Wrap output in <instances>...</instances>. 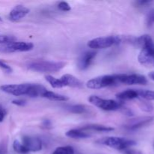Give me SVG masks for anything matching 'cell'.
<instances>
[{
    "label": "cell",
    "instance_id": "ba28073f",
    "mask_svg": "<svg viewBox=\"0 0 154 154\" xmlns=\"http://www.w3.org/2000/svg\"><path fill=\"white\" fill-rule=\"evenodd\" d=\"M117 80L119 84H124L127 85H135V84H141L144 85L147 83V80L144 75L138 74H120L117 75Z\"/></svg>",
    "mask_w": 154,
    "mask_h": 154
},
{
    "label": "cell",
    "instance_id": "d4e9b609",
    "mask_svg": "<svg viewBox=\"0 0 154 154\" xmlns=\"http://www.w3.org/2000/svg\"><path fill=\"white\" fill-rule=\"evenodd\" d=\"M16 38L13 35H0V45H7V44L16 42Z\"/></svg>",
    "mask_w": 154,
    "mask_h": 154
},
{
    "label": "cell",
    "instance_id": "f546056e",
    "mask_svg": "<svg viewBox=\"0 0 154 154\" xmlns=\"http://www.w3.org/2000/svg\"><path fill=\"white\" fill-rule=\"evenodd\" d=\"M122 152H123L124 154H142L141 153V152L139 151V150H132V149H129V148L125 149V150H122Z\"/></svg>",
    "mask_w": 154,
    "mask_h": 154
},
{
    "label": "cell",
    "instance_id": "4dcf8cb0",
    "mask_svg": "<svg viewBox=\"0 0 154 154\" xmlns=\"http://www.w3.org/2000/svg\"><path fill=\"white\" fill-rule=\"evenodd\" d=\"M26 101L23 100V99H15V100L12 101V104L14 105H18V106H24L26 105Z\"/></svg>",
    "mask_w": 154,
    "mask_h": 154
},
{
    "label": "cell",
    "instance_id": "5bb4252c",
    "mask_svg": "<svg viewBox=\"0 0 154 154\" xmlns=\"http://www.w3.org/2000/svg\"><path fill=\"white\" fill-rule=\"evenodd\" d=\"M60 79L64 87H73V88H82L83 87V83L76 77L72 75L66 74V75H63Z\"/></svg>",
    "mask_w": 154,
    "mask_h": 154
},
{
    "label": "cell",
    "instance_id": "e0dca14e",
    "mask_svg": "<svg viewBox=\"0 0 154 154\" xmlns=\"http://www.w3.org/2000/svg\"><path fill=\"white\" fill-rule=\"evenodd\" d=\"M66 135L69 138H75V139H84V138H87L90 137V135L88 133L84 132L81 129H71V130L68 131L66 132Z\"/></svg>",
    "mask_w": 154,
    "mask_h": 154
},
{
    "label": "cell",
    "instance_id": "7402d4cb",
    "mask_svg": "<svg viewBox=\"0 0 154 154\" xmlns=\"http://www.w3.org/2000/svg\"><path fill=\"white\" fill-rule=\"evenodd\" d=\"M138 97H141L145 100H154V91L147 90H137Z\"/></svg>",
    "mask_w": 154,
    "mask_h": 154
},
{
    "label": "cell",
    "instance_id": "7a4b0ae2",
    "mask_svg": "<svg viewBox=\"0 0 154 154\" xmlns=\"http://www.w3.org/2000/svg\"><path fill=\"white\" fill-rule=\"evenodd\" d=\"M66 66V63L63 62L53 61H33L27 65V68L33 72L48 73L56 72L63 69Z\"/></svg>",
    "mask_w": 154,
    "mask_h": 154
},
{
    "label": "cell",
    "instance_id": "f1b7e54d",
    "mask_svg": "<svg viewBox=\"0 0 154 154\" xmlns=\"http://www.w3.org/2000/svg\"><path fill=\"white\" fill-rule=\"evenodd\" d=\"M154 23V10L150 11L147 16V23L148 26H151Z\"/></svg>",
    "mask_w": 154,
    "mask_h": 154
},
{
    "label": "cell",
    "instance_id": "836d02e7",
    "mask_svg": "<svg viewBox=\"0 0 154 154\" xmlns=\"http://www.w3.org/2000/svg\"><path fill=\"white\" fill-rule=\"evenodd\" d=\"M150 2V1H139L138 2V4H139L140 5H147Z\"/></svg>",
    "mask_w": 154,
    "mask_h": 154
},
{
    "label": "cell",
    "instance_id": "9c48e42d",
    "mask_svg": "<svg viewBox=\"0 0 154 154\" xmlns=\"http://www.w3.org/2000/svg\"><path fill=\"white\" fill-rule=\"evenodd\" d=\"M30 84H5L0 87V90L8 94L13 95L15 96L26 95Z\"/></svg>",
    "mask_w": 154,
    "mask_h": 154
},
{
    "label": "cell",
    "instance_id": "8fae6325",
    "mask_svg": "<svg viewBox=\"0 0 154 154\" xmlns=\"http://www.w3.org/2000/svg\"><path fill=\"white\" fill-rule=\"evenodd\" d=\"M153 117H140L129 120L124 125V127L129 130H136L147 126L153 120Z\"/></svg>",
    "mask_w": 154,
    "mask_h": 154
},
{
    "label": "cell",
    "instance_id": "e575fe53",
    "mask_svg": "<svg viewBox=\"0 0 154 154\" xmlns=\"http://www.w3.org/2000/svg\"><path fill=\"white\" fill-rule=\"evenodd\" d=\"M148 76H149V78H150V79L154 81V71H153V72H150V73H149V75H148Z\"/></svg>",
    "mask_w": 154,
    "mask_h": 154
},
{
    "label": "cell",
    "instance_id": "4fadbf2b",
    "mask_svg": "<svg viewBox=\"0 0 154 154\" xmlns=\"http://www.w3.org/2000/svg\"><path fill=\"white\" fill-rule=\"evenodd\" d=\"M29 13V9L21 5L15 6L9 13V19L12 21H18L25 17Z\"/></svg>",
    "mask_w": 154,
    "mask_h": 154
},
{
    "label": "cell",
    "instance_id": "5b68a950",
    "mask_svg": "<svg viewBox=\"0 0 154 154\" xmlns=\"http://www.w3.org/2000/svg\"><path fill=\"white\" fill-rule=\"evenodd\" d=\"M89 102L100 109L107 111H117L121 109L123 103L112 99H104L97 96H91L88 99Z\"/></svg>",
    "mask_w": 154,
    "mask_h": 154
},
{
    "label": "cell",
    "instance_id": "277c9868",
    "mask_svg": "<svg viewBox=\"0 0 154 154\" xmlns=\"http://www.w3.org/2000/svg\"><path fill=\"white\" fill-rule=\"evenodd\" d=\"M96 142L102 145L108 146L111 148L121 150V151L136 144V142L133 140L126 139V138H120V137H107V138L99 140Z\"/></svg>",
    "mask_w": 154,
    "mask_h": 154
},
{
    "label": "cell",
    "instance_id": "d590c367",
    "mask_svg": "<svg viewBox=\"0 0 154 154\" xmlns=\"http://www.w3.org/2000/svg\"><path fill=\"white\" fill-rule=\"evenodd\" d=\"M0 154H5V152L2 149L0 148Z\"/></svg>",
    "mask_w": 154,
    "mask_h": 154
},
{
    "label": "cell",
    "instance_id": "9a60e30c",
    "mask_svg": "<svg viewBox=\"0 0 154 154\" xmlns=\"http://www.w3.org/2000/svg\"><path fill=\"white\" fill-rule=\"evenodd\" d=\"M47 89L44 86L38 84H30L29 89L27 92L26 96L32 98L43 97L44 94L47 91Z\"/></svg>",
    "mask_w": 154,
    "mask_h": 154
},
{
    "label": "cell",
    "instance_id": "83f0119b",
    "mask_svg": "<svg viewBox=\"0 0 154 154\" xmlns=\"http://www.w3.org/2000/svg\"><path fill=\"white\" fill-rule=\"evenodd\" d=\"M0 69H2L3 71L7 72V73H11L12 72L11 68L1 60H0Z\"/></svg>",
    "mask_w": 154,
    "mask_h": 154
},
{
    "label": "cell",
    "instance_id": "d6986e66",
    "mask_svg": "<svg viewBox=\"0 0 154 154\" xmlns=\"http://www.w3.org/2000/svg\"><path fill=\"white\" fill-rule=\"evenodd\" d=\"M43 97L50 99V100L58 101V102H66V101H68L69 99V98L68 96H63V95L61 94H58V93L49 91V90H47L45 92Z\"/></svg>",
    "mask_w": 154,
    "mask_h": 154
},
{
    "label": "cell",
    "instance_id": "8992f818",
    "mask_svg": "<svg viewBox=\"0 0 154 154\" xmlns=\"http://www.w3.org/2000/svg\"><path fill=\"white\" fill-rule=\"evenodd\" d=\"M121 42L118 36H106L92 39L87 43V45L92 49H105L114 45H118Z\"/></svg>",
    "mask_w": 154,
    "mask_h": 154
},
{
    "label": "cell",
    "instance_id": "8d00e7d4",
    "mask_svg": "<svg viewBox=\"0 0 154 154\" xmlns=\"http://www.w3.org/2000/svg\"><path fill=\"white\" fill-rule=\"evenodd\" d=\"M2 20V19H1V17H0V21H1Z\"/></svg>",
    "mask_w": 154,
    "mask_h": 154
},
{
    "label": "cell",
    "instance_id": "1f68e13d",
    "mask_svg": "<svg viewBox=\"0 0 154 154\" xmlns=\"http://www.w3.org/2000/svg\"><path fill=\"white\" fill-rule=\"evenodd\" d=\"M6 116V111L2 105H0V123L4 120Z\"/></svg>",
    "mask_w": 154,
    "mask_h": 154
},
{
    "label": "cell",
    "instance_id": "7c38bea8",
    "mask_svg": "<svg viewBox=\"0 0 154 154\" xmlns=\"http://www.w3.org/2000/svg\"><path fill=\"white\" fill-rule=\"evenodd\" d=\"M97 53L96 51H86L83 53L78 60V67L81 70H86L91 64Z\"/></svg>",
    "mask_w": 154,
    "mask_h": 154
},
{
    "label": "cell",
    "instance_id": "52a82bcc",
    "mask_svg": "<svg viewBox=\"0 0 154 154\" xmlns=\"http://www.w3.org/2000/svg\"><path fill=\"white\" fill-rule=\"evenodd\" d=\"M34 45L31 42H14L11 43L4 45L0 48V51L6 53L14 52H26L33 49Z\"/></svg>",
    "mask_w": 154,
    "mask_h": 154
},
{
    "label": "cell",
    "instance_id": "4316f807",
    "mask_svg": "<svg viewBox=\"0 0 154 154\" xmlns=\"http://www.w3.org/2000/svg\"><path fill=\"white\" fill-rule=\"evenodd\" d=\"M58 8L63 11H69L71 10L70 5L66 2H61L59 3Z\"/></svg>",
    "mask_w": 154,
    "mask_h": 154
},
{
    "label": "cell",
    "instance_id": "2e32d148",
    "mask_svg": "<svg viewBox=\"0 0 154 154\" xmlns=\"http://www.w3.org/2000/svg\"><path fill=\"white\" fill-rule=\"evenodd\" d=\"M117 98L121 101L131 100V99H137L138 97V90H126L123 92L117 93Z\"/></svg>",
    "mask_w": 154,
    "mask_h": 154
},
{
    "label": "cell",
    "instance_id": "30bf717a",
    "mask_svg": "<svg viewBox=\"0 0 154 154\" xmlns=\"http://www.w3.org/2000/svg\"><path fill=\"white\" fill-rule=\"evenodd\" d=\"M20 142L29 153L38 152L42 149V141L37 137L25 135L22 138Z\"/></svg>",
    "mask_w": 154,
    "mask_h": 154
},
{
    "label": "cell",
    "instance_id": "ffe728a7",
    "mask_svg": "<svg viewBox=\"0 0 154 154\" xmlns=\"http://www.w3.org/2000/svg\"><path fill=\"white\" fill-rule=\"evenodd\" d=\"M45 79L51 84V87H54V88H63V87H64V85H63L61 79L56 78L54 77L51 76V75H46Z\"/></svg>",
    "mask_w": 154,
    "mask_h": 154
},
{
    "label": "cell",
    "instance_id": "484cf974",
    "mask_svg": "<svg viewBox=\"0 0 154 154\" xmlns=\"http://www.w3.org/2000/svg\"><path fill=\"white\" fill-rule=\"evenodd\" d=\"M140 108H141L142 111H145V112H150V111H153V105H151L148 102H144V101H141L140 102Z\"/></svg>",
    "mask_w": 154,
    "mask_h": 154
},
{
    "label": "cell",
    "instance_id": "3957f363",
    "mask_svg": "<svg viewBox=\"0 0 154 154\" xmlns=\"http://www.w3.org/2000/svg\"><path fill=\"white\" fill-rule=\"evenodd\" d=\"M117 84H119L117 75H108L92 78L90 81H87V87L89 89L99 90V89L105 88V87L116 86Z\"/></svg>",
    "mask_w": 154,
    "mask_h": 154
},
{
    "label": "cell",
    "instance_id": "6da1fadb",
    "mask_svg": "<svg viewBox=\"0 0 154 154\" xmlns=\"http://www.w3.org/2000/svg\"><path fill=\"white\" fill-rule=\"evenodd\" d=\"M134 44L141 48L138 56L140 64L145 67L154 66V42L149 35H143L134 41Z\"/></svg>",
    "mask_w": 154,
    "mask_h": 154
},
{
    "label": "cell",
    "instance_id": "603a6c76",
    "mask_svg": "<svg viewBox=\"0 0 154 154\" xmlns=\"http://www.w3.org/2000/svg\"><path fill=\"white\" fill-rule=\"evenodd\" d=\"M52 154H75V150L71 146L59 147L54 150Z\"/></svg>",
    "mask_w": 154,
    "mask_h": 154
},
{
    "label": "cell",
    "instance_id": "cb8c5ba5",
    "mask_svg": "<svg viewBox=\"0 0 154 154\" xmlns=\"http://www.w3.org/2000/svg\"><path fill=\"white\" fill-rule=\"evenodd\" d=\"M13 148L14 150V151L16 153H20V154H26L29 152L26 150V148L24 147V146L23 145L22 143L20 142V141L19 140H15L13 143Z\"/></svg>",
    "mask_w": 154,
    "mask_h": 154
},
{
    "label": "cell",
    "instance_id": "ac0fdd59",
    "mask_svg": "<svg viewBox=\"0 0 154 154\" xmlns=\"http://www.w3.org/2000/svg\"><path fill=\"white\" fill-rule=\"evenodd\" d=\"M81 129V130H93L96 132H111L114 130V128L100 124H90L84 126Z\"/></svg>",
    "mask_w": 154,
    "mask_h": 154
},
{
    "label": "cell",
    "instance_id": "d6a6232c",
    "mask_svg": "<svg viewBox=\"0 0 154 154\" xmlns=\"http://www.w3.org/2000/svg\"><path fill=\"white\" fill-rule=\"evenodd\" d=\"M43 126L45 128H51V123L50 120H46L43 122Z\"/></svg>",
    "mask_w": 154,
    "mask_h": 154
},
{
    "label": "cell",
    "instance_id": "44dd1931",
    "mask_svg": "<svg viewBox=\"0 0 154 154\" xmlns=\"http://www.w3.org/2000/svg\"><path fill=\"white\" fill-rule=\"evenodd\" d=\"M66 109L73 114H84L87 111V107L83 105H73L68 106Z\"/></svg>",
    "mask_w": 154,
    "mask_h": 154
}]
</instances>
